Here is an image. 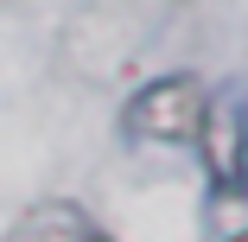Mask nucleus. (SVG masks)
<instances>
[{"mask_svg":"<svg viewBox=\"0 0 248 242\" xmlns=\"http://www.w3.org/2000/svg\"><path fill=\"white\" fill-rule=\"evenodd\" d=\"M197 147H204L210 185H217V204L248 217V96L223 89L217 102H204V121H197Z\"/></svg>","mask_w":248,"mask_h":242,"instance_id":"f257e3e1","label":"nucleus"},{"mask_svg":"<svg viewBox=\"0 0 248 242\" xmlns=\"http://www.w3.org/2000/svg\"><path fill=\"white\" fill-rule=\"evenodd\" d=\"M7 242H102V229H95L77 204L51 198V204H32V210L7 229Z\"/></svg>","mask_w":248,"mask_h":242,"instance_id":"7ed1b4c3","label":"nucleus"},{"mask_svg":"<svg viewBox=\"0 0 248 242\" xmlns=\"http://www.w3.org/2000/svg\"><path fill=\"white\" fill-rule=\"evenodd\" d=\"M197 121H204V89L191 77H153L127 102L134 140H197Z\"/></svg>","mask_w":248,"mask_h":242,"instance_id":"f03ea898","label":"nucleus"}]
</instances>
